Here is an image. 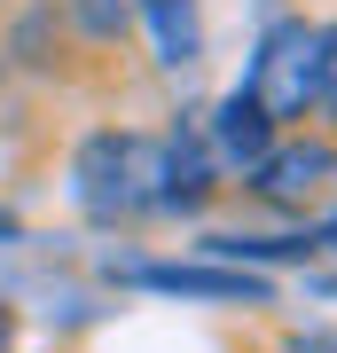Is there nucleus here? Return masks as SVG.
Wrapping results in <instances>:
<instances>
[{
    "instance_id": "10",
    "label": "nucleus",
    "mask_w": 337,
    "mask_h": 353,
    "mask_svg": "<svg viewBox=\"0 0 337 353\" xmlns=\"http://www.w3.org/2000/svg\"><path fill=\"white\" fill-rule=\"evenodd\" d=\"M0 353H16V306L0 299Z\"/></svg>"
},
{
    "instance_id": "7",
    "label": "nucleus",
    "mask_w": 337,
    "mask_h": 353,
    "mask_svg": "<svg viewBox=\"0 0 337 353\" xmlns=\"http://www.w3.org/2000/svg\"><path fill=\"white\" fill-rule=\"evenodd\" d=\"M157 157H165V212H196V204L220 189L212 157H204V134H188V126L157 134Z\"/></svg>"
},
{
    "instance_id": "3",
    "label": "nucleus",
    "mask_w": 337,
    "mask_h": 353,
    "mask_svg": "<svg viewBox=\"0 0 337 353\" xmlns=\"http://www.w3.org/2000/svg\"><path fill=\"white\" fill-rule=\"evenodd\" d=\"M329 181H337V141L329 134H290L243 173V189L259 204H275V212H306V204L329 196Z\"/></svg>"
},
{
    "instance_id": "11",
    "label": "nucleus",
    "mask_w": 337,
    "mask_h": 353,
    "mask_svg": "<svg viewBox=\"0 0 337 353\" xmlns=\"http://www.w3.org/2000/svg\"><path fill=\"white\" fill-rule=\"evenodd\" d=\"M0 236H16V212H0Z\"/></svg>"
},
{
    "instance_id": "4",
    "label": "nucleus",
    "mask_w": 337,
    "mask_h": 353,
    "mask_svg": "<svg viewBox=\"0 0 337 353\" xmlns=\"http://www.w3.org/2000/svg\"><path fill=\"white\" fill-rule=\"evenodd\" d=\"M141 290H181V299H212V306H267V275H243V267H196V259H150L125 267Z\"/></svg>"
},
{
    "instance_id": "1",
    "label": "nucleus",
    "mask_w": 337,
    "mask_h": 353,
    "mask_svg": "<svg viewBox=\"0 0 337 353\" xmlns=\"http://www.w3.org/2000/svg\"><path fill=\"white\" fill-rule=\"evenodd\" d=\"M71 196L94 228H125L141 212H165V157L157 134H94L71 157Z\"/></svg>"
},
{
    "instance_id": "8",
    "label": "nucleus",
    "mask_w": 337,
    "mask_h": 353,
    "mask_svg": "<svg viewBox=\"0 0 337 353\" xmlns=\"http://www.w3.org/2000/svg\"><path fill=\"white\" fill-rule=\"evenodd\" d=\"M71 16L87 39H125V0H71Z\"/></svg>"
},
{
    "instance_id": "9",
    "label": "nucleus",
    "mask_w": 337,
    "mask_h": 353,
    "mask_svg": "<svg viewBox=\"0 0 337 353\" xmlns=\"http://www.w3.org/2000/svg\"><path fill=\"white\" fill-rule=\"evenodd\" d=\"M314 118L337 126V24H322V102H314Z\"/></svg>"
},
{
    "instance_id": "5",
    "label": "nucleus",
    "mask_w": 337,
    "mask_h": 353,
    "mask_svg": "<svg viewBox=\"0 0 337 353\" xmlns=\"http://www.w3.org/2000/svg\"><path fill=\"white\" fill-rule=\"evenodd\" d=\"M267 150H275V126H267L259 110H251V94H220L212 126H204V157H212V173H251Z\"/></svg>"
},
{
    "instance_id": "2",
    "label": "nucleus",
    "mask_w": 337,
    "mask_h": 353,
    "mask_svg": "<svg viewBox=\"0 0 337 353\" xmlns=\"http://www.w3.org/2000/svg\"><path fill=\"white\" fill-rule=\"evenodd\" d=\"M243 94L267 126H306L314 102H322V24L306 16H275L251 48V71H243Z\"/></svg>"
},
{
    "instance_id": "6",
    "label": "nucleus",
    "mask_w": 337,
    "mask_h": 353,
    "mask_svg": "<svg viewBox=\"0 0 337 353\" xmlns=\"http://www.w3.org/2000/svg\"><path fill=\"white\" fill-rule=\"evenodd\" d=\"M134 8H141V24H150L157 63L165 71H196V55H204V8L196 0H134Z\"/></svg>"
}]
</instances>
